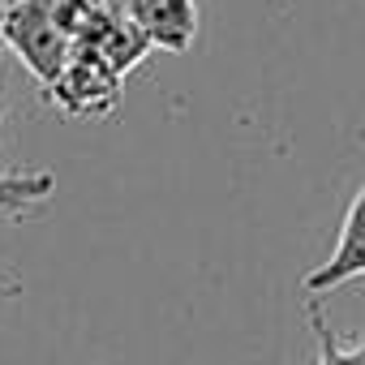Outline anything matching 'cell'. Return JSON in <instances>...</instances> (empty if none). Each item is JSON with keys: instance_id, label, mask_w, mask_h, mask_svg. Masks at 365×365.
Instances as JSON below:
<instances>
[{"instance_id": "obj_6", "label": "cell", "mask_w": 365, "mask_h": 365, "mask_svg": "<svg viewBox=\"0 0 365 365\" xmlns=\"http://www.w3.org/2000/svg\"><path fill=\"white\" fill-rule=\"evenodd\" d=\"M309 322H314V335H318V365H365V344H356V348L339 344V335L327 327V318L318 309L309 314Z\"/></svg>"}, {"instance_id": "obj_4", "label": "cell", "mask_w": 365, "mask_h": 365, "mask_svg": "<svg viewBox=\"0 0 365 365\" xmlns=\"http://www.w3.org/2000/svg\"><path fill=\"white\" fill-rule=\"evenodd\" d=\"M125 18L163 52H190L198 39V9L194 0H120Z\"/></svg>"}, {"instance_id": "obj_5", "label": "cell", "mask_w": 365, "mask_h": 365, "mask_svg": "<svg viewBox=\"0 0 365 365\" xmlns=\"http://www.w3.org/2000/svg\"><path fill=\"white\" fill-rule=\"evenodd\" d=\"M56 190L52 172H0V220H22Z\"/></svg>"}, {"instance_id": "obj_7", "label": "cell", "mask_w": 365, "mask_h": 365, "mask_svg": "<svg viewBox=\"0 0 365 365\" xmlns=\"http://www.w3.org/2000/svg\"><path fill=\"white\" fill-rule=\"evenodd\" d=\"M0 52H5V43H0ZM0 120H5V99H0Z\"/></svg>"}, {"instance_id": "obj_2", "label": "cell", "mask_w": 365, "mask_h": 365, "mask_svg": "<svg viewBox=\"0 0 365 365\" xmlns=\"http://www.w3.org/2000/svg\"><path fill=\"white\" fill-rule=\"evenodd\" d=\"M48 95L69 112V116H108L120 95V73L86 43H73L69 65L61 78L48 86Z\"/></svg>"}, {"instance_id": "obj_1", "label": "cell", "mask_w": 365, "mask_h": 365, "mask_svg": "<svg viewBox=\"0 0 365 365\" xmlns=\"http://www.w3.org/2000/svg\"><path fill=\"white\" fill-rule=\"evenodd\" d=\"M0 43L22 56V65L43 82V91L61 78L73 52V39L61 26L56 9H9L0 22Z\"/></svg>"}, {"instance_id": "obj_3", "label": "cell", "mask_w": 365, "mask_h": 365, "mask_svg": "<svg viewBox=\"0 0 365 365\" xmlns=\"http://www.w3.org/2000/svg\"><path fill=\"white\" fill-rule=\"evenodd\" d=\"M361 275H365V185L356 190V198L344 211V224H339V237H335L331 258L305 275V292L309 297H322V292L344 288L348 279H361Z\"/></svg>"}]
</instances>
